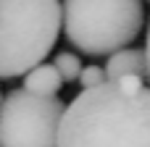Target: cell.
Returning <instances> with one entry per match:
<instances>
[{
  "mask_svg": "<svg viewBox=\"0 0 150 147\" xmlns=\"http://www.w3.org/2000/svg\"><path fill=\"white\" fill-rule=\"evenodd\" d=\"M58 147H150V87L124 76L82 89L63 110Z\"/></svg>",
  "mask_w": 150,
  "mask_h": 147,
  "instance_id": "6da1fadb",
  "label": "cell"
},
{
  "mask_svg": "<svg viewBox=\"0 0 150 147\" xmlns=\"http://www.w3.org/2000/svg\"><path fill=\"white\" fill-rule=\"evenodd\" d=\"M63 26L61 0H0V79L45 63Z\"/></svg>",
  "mask_w": 150,
  "mask_h": 147,
  "instance_id": "7a4b0ae2",
  "label": "cell"
},
{
  "mask_svg": "<svg viewBox=\"0 0 150 147\" xmlns=\"http://www.w3.org/2000/svg\"><path fill=\"white\" fill-rule=\"evenodd\" d=\"M66 39L84 55H113L134 42L145 24L142 0H63Z\"/></svg>",
  "mask_w": 150,
  "mask_h": 147,
  "instance_id": "3957f363",
  "label": "cell"
},
{
  "mask_svg": "<svg viewBox=\"0 0 150 147\" xmlns=\"http://www.w3.org/2000/svg\"><path fill=\"white\" fill-rule=\"evenodd\" d=\"M66 103L11 89L0 103V147H58V126Z\"/></svg>",
  "mask_w": 150,
  "mask_h": 147,
  "instance_id": "277c9868",
  "label": "cell"
},
{
  "mask_svg": "<svg viewBox=\"0 0 150 147\" xmlns=\"http://www.w3.org/2000/svg\"><path fill=\"white\" fill-rule=\"evenodd\" d=\"M103 68H105L108 82H116V79H124V76H140V79H145V76H148L145 50L124 47V50L108 55V63H105Z\"/></svg>",
  "mask_w": 150,
  "mask_h": 147,
  "instance_id": "5b68a950",
  "label": "cell"
},
{
  "mask_svg": "<svg viewBox=\"0 0 150 147\" xmlns=\"http://www.w3.org/2000/svg\"><path fill=\"white\" fill-rule=\"evenodd\" d=\"M61 87H63V79L53 63H40L24 76V89L40 97H58Z\"/></svg>",
  "mask_w": 150,
  "mask_h": 147,
  "instance_id": "8992f818",
  "label": "cell"
},
{
  "mask_svg": "<svg viewBox=\"0 0 150 147\" xmlns=\"http://www.w3.org/2000/svg\"><path fill=\"white\" fill-rule=\"evenodd\" d=\"M53 66H55V71L61 74L63 84H66V82H76L79 74H82V68H84L76 53H58L55 60H53Z\"/></svg>",
  "mask_w": 150,
  "mask_h": 147,
  "instance_id": "52a82bcc",
  "label": "cell"
},
{
  "mask_svg": "<svg viewBox=\"0 0 150 147\" xmlns=\"http://www.w3.org/2000/svg\"><path fill=\"white\" fill-rule=\"evenodd\" d=\"M79 87L82 89H92V87H100V84H105L108 82V76H105V68L103 66H98V63H92V66H84L82 68V74H79Z\"/></svg>",
  "mask_w": 150,
  "mask_h": 147,
  "instance_id": "ba28073f",
  "label": "cell"
},
{
  "mask_svg": "<svg viewBox=\"0 0 150 147\" xmlns=\"http://www.w3.org/2000/svg\"><path fill=\"white\" fill-rule=\"evenodd\" d=\"M145 60H148V79H150V29H148V45H145Z\"/></svg>",
  "mask_w": 150,
  "mask_h": 147,
  "instance_id": "9c48e42d",
  "label": "cell"
},
{
  "mask_svg": "<svg viewBox=\"0 0 150 147\" xmlns=\"http://www.w3.org/2000/svg\"><path fill=\"white\" fill-rule=\"evenodd\" d=\"M0 103H3V95H0Z\"/></svg>",
  "mask_w": 150,
  "mask_h": 147,
  "instance_id": "30bf717a",
  "label": "cell"
},
{
  "mask_svg": "<svg viewBox=\"0 0 150 147\" xmlns=\"http://www.w3.org/2000/svg\"><path fill=\"white\" fill-rule=\"evenodd\" d=\"M148 3H150V0H148Z\"/></svg>",
  "mask_w": 150,
  "mask_h": 147,
  "instance_id": "8fae6325",
  "label": "cell"
}]
</instances>
